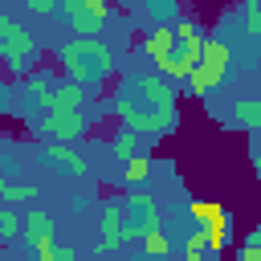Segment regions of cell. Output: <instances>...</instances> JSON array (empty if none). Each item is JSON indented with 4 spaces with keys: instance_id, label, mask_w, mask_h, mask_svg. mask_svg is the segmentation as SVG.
Here are the masks:
<instances>
[{
    "instance_id": "obj_1",
    "label": "cell",
    "mask_w": 261,
    "mask_h": 261,
    "mask_svg": "<svg viewBox=\"0 0 261 261\" xmlns=\"http://www.w3.org/2000/svg\"><path fill=\"white\" fill-rule=\"evenodd\" d=\"M61 65L77 86H102L106 77H114V53L98 37H73L69 45H61Z\"/></svg>"
},
{
    "instance_id": "obj_22",
    "label": "cell",
    "mask_w": 261,
    "mask_h": 261,
    "mask_svg": "<svg viewBox=\"0 0 261 261\" xmlns=\"http://www.w3.org/2000/svg\"><path fill=\"white\" fill-rule=\"evenodd\" d=\"M167 249H171V245H167V237H163V232H159V228H155V232H147V237H143V253H147V257H151V261H159V257H167Z\"/></svg>"
},
{
    "instance_id": "obj_17",
    "label": "cell",
    "mask_w": 261,
    "mask_h": 261,
    "mask_svg": "<svg viewBox=\"0 0 261 261\" xmlns=\"http://www.w3.org/2000/svg\"><path fill=\"white\" fill-rule=\"evenodd\" d=\"M184 257L188 261H216V249L204 241V232L196 228V232H188V241H184Z\"/></svg>"
},
{
    "instance_id": "obj_20",
    "label": "cell",
    "mask_w": 261,
    "mask_h": 261,
    "mask_svg": "<svg viewBox=\"0 0 261 261\" xmlns=\"http://www.w3.org/2000/svg\"><path fill=\"white\" fill-rule=\"evenodd\" d=\"M33 196H41L33 184H4V192H0L4 204H24V200H33Z\"/></svg>"
},
{
    "instance_id": "obj_32",
    "label": "cell",
    "mask_w": 261,
    "mask_h": 261,
    "mask_svg": "<svg viewBox=\"0 0 261 261\" xmlns=\"http://www.w3.org/2000/svg\"><path fill=\"white\" fill-rule=\"evenodd\" d=\"M257 179H261V159H257Z\"/></svg>"
},
{
    "instance_id": "obj_21",
    "label": "cell",
    "mask_w": 261,
    "mask_h": 261,
    "mask_svg": "<svg viewBox=\"0 0 261 261\" xmlns=\"http://www.w3.org/2000/svg\"><path fill=\"white\" fill-rule=\"evenodd\" d=\"M20 237V216L12 212V204L0 208V241H16Z\"/></svg>"
},
{
    "instance_id": "obj_28",
    "label": "cell",
    "mask_w": 261,
    "mask_h": 261,
    "mask_svg": "<svg viewBox=\"0 0 261 261\" xmlns=\"http://www.w3.org/2000/svg\"><path fill=\"white\" fill-rule=\"evenodd\" d=\"M237 261H261V249H249V245H245V249L237 253Z\"/></svg>"
},
{
    "instance_id": "obj_14",
    "label": "cell",
    "mask_w": 261,
    "mask_h": 261,
    "mask_svg": "<svg viewBox=\"0 0 261 261\" xmlns=\"http://www.w3.org/2000/svg\"><path fill=\"white\" fill-rule=\"evenodd\" d=\"M188 212L196 216V228H216V224H228V220H232L220 204H208V200H192Z\"/></svg>"
},
{
    "instance_id": "obj_3",
    "label": "cell",
    "mask_w": 261,
    "mask_h": 261,
    "mask_svg": "<svg viewBox=\"0 0 261 261\" xmlns=\"http://www.w3.org/2000/svg\"><path fill=\"white\" fill-rule=\"evenodd\" d=\"M175 45H171V57L155 69V73H163L167 82H184L188 73H192V65L200 61V45H204V37H200V29H196V20H175Z\"/></svg>"
},
{
    "instance_id": "obj_26",
    "label": "cell",
    "mask_w": 261,
    "mask_h": 261,
    "mask_svg": "<svg viewBox=\"0 0 261 261\" xmlns=\"http://www.w3.org/2000/svg\"><path fill=\"white\" fill-rule=\"evenodd\" d=\"M37 261H57V245H53V241L37 245Z\"/></svg>"
},
{
    "instance_id": "obj_12",
    "label": "cell",
    "mask_w": 261,
    "mask_h": 261,
    "mask_svg": "<svg viewBox=\"0 0 261 261\" xmlns=\"http://www.w3.org/2000/svg\"><path fill=\"white\" fill-rule=\"evenodd\" d=\"M20 237L37 249V245H45V241H53V216L45 212V208H29L24 216H20Z\"/></svg>"
},
{
    "instance_id": "obj_2",
    "label": "cell",
    "mask_w": 261,
    "mask_h": 261,
    "mask_svg": "<svg viewBox=\"0 0 261 261\" xmlns=\"http://www.w3.org/2000/svg\"><path fill=\"white\" fill-rule=\"evenodd\" d=\"M114 114H118L122 130H135L139 139H163V135H171L179 126V110L175 106L171 110H139L126 98H114Z\"/></svg>"
},
{
    "instance_id": "obj_19",
    "label": "cell",
    "mask_w": 261,
    "mask_h": 261,
    "mask_svg": "<svg viewBox=\"0 0 261 261\" xmlns=\"http://www.w3.org/2000/svg\"><path fill=\"white\" fill-rule=\"evenodd\" d=\"M147 12L155 16V24H171L179 16V0H147Z\"/></svg>"
},
{
    "instance_id": "obj_10",
    "label": "cell",
    "mask_w": 261,
    "mask_h": 261,
    "mask_svg": "<svg viewBox=\"0 0 261 261\" xmlns=\"http://www.w3.org/2000/svg\"><path fill=\"white\" fill-rule=\"evenodd\" d=\"M41 159L53 171H61V175H86V159L73 151V143H45L41 147Z\"/></svg>"
},
{
    "instance_id": "obj_25",
    "label": "cell",
    "mask_w": 261,
    "mask_h": 261,
    "mask_svg": "<svg viewBox=\"0 0 261 261\" xmlns=\"http://www.w3.org/2000/svg\"><path fill=\"white\" fill-rule=\"evenodd\" d=\"M24 8L37 12V16H53L57 12V0H24Z\"/></svg>"
},
{
    "instance_id": "obj_30",
    "label": "cell",
    "mask_w": 261,
    "mask_h": 261,
    "mask_svg": "<svg viewBox=\"0 0 261 261\" xmlns=\"http://www.w3.org/2000/svg\"><path fill=\"white\" fill-rule=\"evenodd\" d=\"M245 4H249V8H261V0H245Z\"/></svg>"
},
{
    "instance_id": "obj_29",
    "label": "cell",
    "mask_w": 261,
    "mask_h": 261,
    "mask_svg": "<svg viewBox=\"0 0 261 261\" xmlns=\"http://www.w3.org/2000/svg\"><path fill=\"white\" fill-rule=\"evenodd\" d=\"M245 245H249V249H261V228H253V232H249V241H245Z\"/></svg>"
},
{
    "instance_id": "obj_11",
    "label": "cell",
    "mask_w": 261,
    "mask_h": 261,
    "mask_svg": "<svg viewBox=\"0 0 261 261\" xmlns=\"http://www.w3.org/2000/svg\"><path fill=\"white\" fill-rule=\"evenodd\" d=\"M82 98H86V86L77 82H53L49 94L41 98V110L53 114V110H82Z\"/></svg>"
},
{
    "instance_id": "obj_8",
    "label": "cell",
    "mask_w": 261,
    "mask_h": 261,
    "mask_svg": "<svg viewBox=\"0 0 261 261\" xmlns=\"http://www.w3.org/2000/svg\"><path fill=\"white\" fill-rule=\"evenodd\" d=\"M41 130L53 143H77L86 135V118H82V110H53L41 118Z\"/></svg>"
},
{
    "instance_id": "obj_6",
    "label": "cell",
    "mask_w": 261,
    "mask_h": 261,
    "mask_svg": "<svg viewBox=\"0 0 261 261\" xmlns=\"http://www.w3.org/2000/svg\"><path fill=\"white\" fill-rule=\"evenodd\" d=\"M122 245H126V208H122V204H106L94 249H98V253H118Z\"/></svg>"
},
{
    "instance_id": "obj_23",
    "label": "cell",
    "mask_w": 261,
    "mask_h": 261,
    "mask_svg": "<svg viewBox=\"0 0 261 261\" xmlns=\"http://www.w3.org/2000/svg\"><path fill=\"white\" fill-rule=\"evenodd\" d=\"M241 20H245V33L261 41V8H249V4H245V12H241Z\"/></svg>"
},
{
    "instance_id": "obj_18",
    "label": "cell",
    "mask_w": 261,
    "mask_h": 261,
    "mask_svg": "<svg viewBox=\"0 0 261 261\" xmlns=\"http://www.w3.org/2000/svg\"><path fill=\"white\" fill-rule=\"evenodd\" d=\"M147 175H151V159H147V155H135V159L122 163V179H126V184H143Z\"/></svg>"
},
{
    "instance_id": "obj_7",
    "label": "cell",
    "mask_w": 261,
    "mask_h": 261,
    "mask_svg": "<svg viewBox=\"0 0 261 261\" xmlns=\"http://www.w3.org/2000/svg\"><path fill=\"white\" fill-rule=\"evenodd\" d=\"M159 228V208L151 196H130L126 204V241H143L147 232Z\"/></svg>"
},
{
    "instance_id": "obj_24",
    "label": "cell",
    "mask_w": 261,
    "mask_h": 261,
    "mask_svg": "<svg viewBox=\"0 0 261 261\" xmlns=\"http://www.w3.org/2000/svg\"><path fill=\"white\" fill-rule=\"evenodd\" d=\"M82 8H86L94 20H102V24H106V16H110V0H82Z\"/></svg>"
},
{
    "instance_id": "obj_5",
    "label": "cell",
    "mask_w": 261,
    "mask_h": 261,
    "mask_svg": "<svg viewBox=\"0 0 261 261\" xmlns=\"http://www.w3.org/2000/svg\"><path fill=\"white\" fill-rule=\"evenodd\" d=\"M33 57H37V41H33V33H24L12 16H0V61L12 65V69H24Z\"/></svg>"
},
{
    "instance_id": "obj_31",
    "label": "cell",
    "mask_w": 261,
    "mask_h": 261,
    "mask_svg": "<svg viewBox=\"0 0 261 261\" xmlns=\"http://www.w3.org/2000/svg\"><path fill=\"white\" fill-rule=\"evenodd\" d=\"M4 184H8V179H4V175H0V192H4Z\"/></svg>"
},
{
    "instance_id": "obj_4",
    "label": "cell",
    "mask_w": 261,
    "mask_h": 261,
    "mask_svg": "<svg viewBox=\"0 0 261 261\" xmlns=\"http://www.w3.org/2000/svg\"><path fill=\"white\" fill-rule=\"evenodd\" d=\"M224 73H228V45L204 41V45H200V61L192 65V73L184 77V86H188L196 98H204V94H212V90L224 82Z\"/></svg>"
},
{
    "instance_id": "obj_27",
    "label": "cell",
    "mask_w": 261,
    "mask_h": 261,
    "mask_svg": "<svg viewBox=\"0 0 261 261\" xmlns=\"http://www.w3.org/2000/svg\"><path fill=\"white\" fill-rule=\"evenodd\" d=\"M57 261H77V249L73 245H57Z\"/></svg>"
},
{
    "instance_id": "obj_9",
    "label": "cell",
    "mask_w": 261,
    "mask_h": 261,
    "mask_svg": "<svg viewBox=\"0 0 261 261\" xmlns=\"http://www.w3.org/2000/svg\"><path fill=\"white\" fill-rule=\"evenodd\" d=\"M135 90L151 102V110H171L175 98H179V94H175V82H167L163 73H139V77H135Z\"/></svg>"
},
{
    "instance_id": "obj_16",
    "label": "cell",
    "mask_w": 261,
    "mask_h": 261,
    "mask_svg": "<svg viewBox=\"0 0 261 261\" xmlns=\"http://www.w3.org/2000/svg\"><path fill=\"white\" fill-rule=\"evenodd\" d=\"M110 151H114V159H118V163H126V159L143 155V139H139L135 130H118V135H114V143H110Z\"/></svg>"
},
{
    "instance_id": "obj_13",
    "label": "cell",
    "mask_w": 261,
    "mask_h": 261,
    "mask_svg": "<svg viewBox=\"0 0 261 261\" xmlns=\"http://www.w3.org/2000/svg\"><path fill=\"white\" fill-rule=\"evenodd\" d=\"M171 45H175V33H171V24H155L147 37H143V53L151 57V65L159 69L167 57H171Z\"/></svg>"
},
{
    "instance_id": "obj_15",
    "label": "cell",
    "mask_w": 261,
    "mask_h": 261,
    "mask_svg": "<svg viewBox=\"0 0 261 261\" xmlns=\"http://www.w3.org/2000/svg\"><path fill=\"white\" fill-rule=\"evenodd\" d=\"M232 122L245 130H261V98H241L232 106Z\"/></svg>"
}]
</instances>
